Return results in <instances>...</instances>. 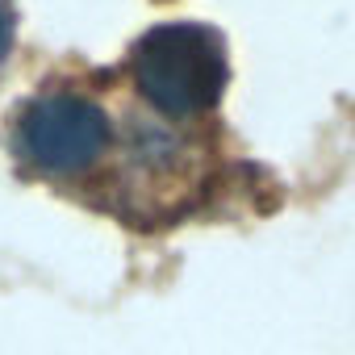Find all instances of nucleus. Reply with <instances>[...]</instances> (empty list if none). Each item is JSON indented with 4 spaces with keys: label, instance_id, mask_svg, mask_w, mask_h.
I'll use <instances>...</instances> for the list:
<instances>
[{
    "label": "nucleus",
    "instance_id": "7ed1b4c3",
    "mask_svg": "<svg viewBox=\"0 0 355 355\" xmlns=\"http://www.w3.org/2000/svg\"><path fill=\"white\" fill-rule=\"evenodd\" d=\"M13 26H17V13H13V0H0V63L13 51Z\"/></svg>",
    "mask_w": 355,
    "mask_h": 355
},
{
    "label": "nucleus",
    "instance_id": "f03ea898",
    "mask_svg": "<svg viewBox=\"0 0 355 355\" xmlns=\"http://www.w3.org/2000/svg\"><path fill=\"white\" fill-rule=\"evenodd\" d=\"M109 142V117L80 92H46L17 117V155L51 175L84 171Z\"/></svg>",
    "mask_w": 355,
    "mask_h": 355
},
{
    "label": "nucleus",
    "instance_id": "f257e3e1",
    "mask_svg": "<svg viewBox=\"0 0 355 355\" xmlns=\"http://www.w3.org/2000/svg\"><path fill=\"white\" fill-rule=\"evenodd\" d=\"M226 42L209 26L167 21L155 26L134 51L138 92L167 117H193L226 92Z\"/></svg>",
    "mask_w": 355,
    "mask_h": 355
}]
</instances>
